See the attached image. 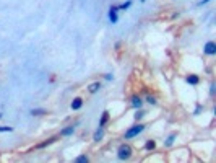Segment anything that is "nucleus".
I'll list each match as a JSON object with an SVG mask.
<instances>
[{
    "label": "nucleus",
    "mask_w": 216,
    "mask_h": 163,
    "mask_svg": "<svg viewBox=\"0 0 216 163\" xmlns=\"http://www.w3.org/2000/svg\"><path fill=\"white\" fill-rule=\"evenodd\" d=\"M143 130H145V126H143V124H135V126L128 127V129L125 130V135H124V137L125 139H133L138 134H141Z\"/></svg>",
    "instance_id": "nucleus-1"
},
{
    "label": "nucleus",
    "mask_w": 216,
    "mask_h": 163,
    "mask_svg": "<svg viewBox=\"0 0 216 163\" xmlns=\"http://www.w3.org/2000/svg\"><path fill=\"white\" fill-rule=\"evenodd\" d=\"M132 157V147L127 145V143H122V145L117 148V158L119 160H128Z\"/></svg>",
    "instance_id": "nucleus-2"
},
{
    "label": "nucleus",
    "mask_w": 216,
    "mask_h": 163,
    "mask_svg": "<svg viewBox=\"0 0 216 163\" xmlns=\"http://www.w3.org/2000/svg\"><path fill=\"white\" fill-rule=\"evenodd\" d=\"M117 12H119L117 5H110V7H109V13H107V16H109V21H110L112 24H114V23H117V21H119Z\"/></svg>",
    "instance_id": "nucleus-3"
},
{
    "label": "nucleus",
    "mask_w": 216,
    "mask_h": 163,
    "mask_svg": "<svg viewBox=\"0 0 216 163\" xmlns=\"http://www.w3.org/2000/svg\"><path fill=\"white\" fill-rule=\"evenodd\" d=\"M203 52L206 54V56H215L216 54V42L208 41L206 44H205V47H203Z\"/></svg>",
    "instance_id": "nucleus-4"
},
{
    "label": "nucleus",
    "mask_w": 216,
    "mask_h": 163,
    "mask_svg": "<svg viewBox=\"0 0 216 163\" xmlns=\"http://www.w3.org/2000/svg\"><path fill=\"white\" fill-rule=\"evenodd\" d=\"M81 106H83V100L81 98H75L73 101H72V104H70V108L73 111H78V109H81Z\"/></svg>",
    "instance_id": "nucleus-5"
},
{
    "label": "nucleus",
    "mask_w": 216,
    "mask_h": 163,
    "mask_svg": "<svg viewBox=\"0 0 216 163\" xmlns=\"http://www.w3.org/2000/svg\"><path fill=\"white\" fill-rule=\"evenodd\" d=\"M132 106H133L135 109H140V108L143 106L141 98H140V96H137V95H135V96H132Z\"/></svg>",
    "instance_id": "nucleus-6"
},
{
    "label": "nucleus",
    "mask_w": 216,
    "mask_h": 163,
    "mask_svg": "<svg viewBox=\"0 0 216 163\" xmlns=\"http://www.w3.org/2000/svg\"><path fill=\"white\" fill-rule=\"evenodd\" d=\"M75 132V126H67L65 129L60 130V135L62 137H68V135H72Z\"/></svg>",
    "instance_id": "nucleus-7"
},
{
    "label": "nucleus",
    "mask_w": 216,
    "mask_h": 163,
    "mask_svg": "<svg viewBox=\"0 0 216 163\" xmlns=\"http://www.w3.org/2000/svg\"><path fill=\"white\" fill-rule=\"evenodd\" d=\"M185 82H187L188 85H198V83H200V78H198V75H187Z\"/></svg>",
    "instance_id": "nucleus-8"
},
{
    "label": "nucleus",
    "mask_w": 216,
    "mask_h": 163,
    "mask_svg": "<svg viewBox=\"0 0 216 163\" xmlns=\"http://www.w3.org/2000/svg\"><path fill=\"white\" fill-rule=\"evenodd\" d=\"M102 137H104V129H102V127H99V129L96 130V132H94L93 140H94V142H99V140H101Z\"/></svg>",
    "instance_id": "nucleus-9"
},
{
    "label": "nucleus",
    "mask_w": 216,
    "mask_h": 163,
    "mask_svg": "<svg viewBox=\"0 0 216 163\" xmlns=\"http://www.w3.org/2000/svg\"><path fill=\"white\" fill-rule=\"evenodd\" d=\"M99 88H101V83H99V82H94V83H91V85L88 86V91H90V93H96V91H99Z\"/></svg>",
    "instance_id": "nucleus-10"
},
{
    "label": "nucleus",
    "mask_w": 216,
    "mask_h": 163,
    "mask_svg": "<svg viewBox=\"0 0 216 163\" xmlns=\"http://www.w3.org/2000/svg\"><path fill=\"white\" fill-rule=\"evenodd\" d=\"M107 121H109V111H104L101 116V121H99V127H104Z\"/></svg>",
    "instance_id": "nucleus-11"
},
{
    "label": "nucleus",
    "mask_w": 216,
    "mask_h": 163,
    "mask_svg": "<svg viewBox=\"0 0 216 163\" xmlns=\"http://www.w3.org/2000/svg\"><path fill=\"white\" fill-rule=\"evenodd\" d=\"M175 137H177V134H175V132H172V134H171V135H169V137L166 139V142H164V145H166V147H171L172 143H174Z\"/></svg>",
    "instance_id": "nucleus-12"
},
{
    "label": "nucleus",
    "mask_w": 216,
    "mask_h": 163,
    "mask_svg": "<svg viewBox=\"0 0 216 163\" xmlns=\"http://www.w3.org/2000/svg\"><path fill=\"white\" fill-rule=\"evenodd\" d=\"M55 140H57V139H55V137H52V139H47L46 142L39 143V145H37V148H44V147H47V145H50V143H54V142H55Z\"/></svg>",
    "instance_id": "nucleus-13"
},
{
    "label": "nucleus",
    "mask_w": 216,
    "mask_h": 163,
    "mask_svg": "<svg viewBox=\"0 0 216 163\" xmlns=\"http://www.w3.org/2000/svg\"><path fill=\"white\" fill-rule=\"evenodd\" d=\"M31 114L33 116H42V114H47V111L42 109V108H36V109H31Z\"/></svg>",
    "instance_id": "nucleus-14"
},
{
    "label": "nucleus",
    "mask_w": 216,
    "mask_h": 163,
    "mask_svg": "<svg viewBox=\"0 0 216 163\" xmlns=\"http://www.w3.org/2000/svg\"><path fill=\"white\" fill-rule=\"evenodd\" d=\"M145 148H146V150H155V148H156V142H155V140H146Z\"/></svg>",
    "instance_id": "nucleus-15"
},
{
    "label": "nucleus",
    "mask_w": 216,
    "mask_h": 163,
    "mask_svg": "<svg viewBox=\"0 0 216 163\" xmlns=\"http://www.w3.org/2000/svg\"><path fill=\"white\" fill-rule=\"evenodd\" d=\"M75 162H77V163H88L90 160H88V157H86V155H80V157H77V158H75Z\"/></svg>",
    "instance_id": "nucleus-16"
},
{
    "label": "nucleus",
    "mask_w": 216,
    "mask_h": 163,
    "mask_svg": "<svg viewBox=\"0 0 216 163\" xmlns=\"http://www.w3.org/2000/svg\"><path fill=\"white\" fill-rule=\"evenodd\" d=\"M143 116H145V111H141V108H140V109H138V111H137V113L133 114V118H135V121H140V119H141Z\"/></svg>",
    "instance_id": "nucleus-17"
},
{
    "label": "nucleus",
    "mask_w": 216,
    "mask_h": 163,
    "mask_svg": "<svg viewBox=\"0 0 216 163\" xmlns=\"http://www.w3.org/2000/svg\"><path fill=\"white\" fill-rule=\"evenodd\" d=\"M132 7V0H127L125 3H122V5H119V10H127V8H130Z\"/></svg>",
    "instance_id": "nucleus-18"
},
{
    "label": "nucleus",
    "mask_w": 216,
    "mask_h": 163,
    "mask_svg": "<svg viewBox=\"0 0 216 163\" xmlns=\"http://www.w3.org/2000/svg\"><path fill=\"white\" fill-rule=\"evenodd\" d=\"M0 132H13V127H10V126H0Z\"/></svg>",
    "instance_id": "nucleus-19"
},
{
    "label": "nucleus",
    "mask_w": 216,
    "mask_h": 163,
    "mask_svg": "<svg viewBox=\"0 0 216 163\" xmlns=\"http://www.w3.org/2000/svg\"><path fill=\"white\" fill-rule=\"evenodd\" d=\"M146 103H150V104H156V98L155 96H146Z\"/></svg>",
    "instance_id": "nucleus-20"
},
{
    "label": "nucleus",
    "mask_w": 216,
    "mask_h": 163,
    "mask_svg": "<svg viewBox=\"0 0 216 163\" xmlns=\"http://www.w3.org/2000/svg\"><path fill=\"white\" fill-rule=\"evenodd\" d=\"M208 2H211V0H200V2H198V7H202V5H206Z\"/></svg>",
    "instance_id": "nucleus-21"
},
{
    "label": "nucleus",
    "mask_w": 216,
    "mask_h": 163,
    "mask_svg": "<svg viewBox=\"0 0 216 163\" xmlns=\"http://www.w3.org/2000/svg\"><path fill=\"white\" fill-rule=\"evenodd\" d=\"M210 93H215V83H211V86H210Z\"/></svg>",
    "instance_id": "nucleus-22"
},
{
    "label": "nucleus",
    "mask_w": 216,
    "mask_h": 163,
    "mask_svg": "<svg viewBox=\"0 0 216 163\" xmlns=\"http://www.w3.org/2000/svg\"><path fill=\"white\" fill-rule=\"evenodd\" d=\"M104 78H106V80H112V75H110V73H106V75H104Z\"/></svg>",
    "instance_id": "nucleus-23"
},
{
    "label": "nucleus",
    "mask_w": 216,
    "mask_h": 163,
    "mask_svg": "<svg viewBox=\"0 0 216 163\" xmlns=\"http://www.w3.org/2000/svg\"><path fill=\"white\" fill-rule=\"evenodd\" d=\"M200 111H202V106H200V104H198V106H197V109H195V114H198V113H200Z\"/></svg>",
    "instance_id": "nucleus-24"
},
{
    "label": "nucleus",
    "mask_w": 216,
    "mask_h": 163,
    "mask_svg": "<svg viewBox=\"0 0 216 163\" xmlns=\"http://www.w3.org/2000/svg\"><path fill=\"white\" fill-rule=\"evenodd\" d=\"M2 116H3V114H2V113H0V118H2Z\"/></svg>",
    "instance_id": "nucleus-25"
}]
</instances>
